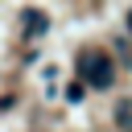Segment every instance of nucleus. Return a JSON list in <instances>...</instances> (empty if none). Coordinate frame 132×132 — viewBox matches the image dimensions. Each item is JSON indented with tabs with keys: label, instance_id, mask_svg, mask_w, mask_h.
Returning a JSON list of instances; mask_svg holds the SVG:
<instances>
[{
	"label": "nucleus",
	"instance_id": "nucleus-2",
	"mask_svg": "<svg viewBox=\"0 0 132 132\" xmlns=\"http://www.w3.org/2000/svg\"><path fill=\"white\" fill-rule=\"evenodd\" d=\"M128 29H132V12H128Z\"/></svg>",
	"mask_w": 132,
	"mask_h": 132
},
{
	"label": "nucleus",
	"instance_id": "nucleus-1",
	"mask_svg": "<svg viewBox=\"0 0 132 132\" xmlns=\"http://www.w3.org/2000/svg\"><path fill=\"white\" fill-rule=\"evenodd\" d=\"M82 74H87V82H91V87H111L116 66H111V58H107V54H82Z\"/></svg>",
	"mask_w": 132,
	"mask_h": 132
}]
</instances>
